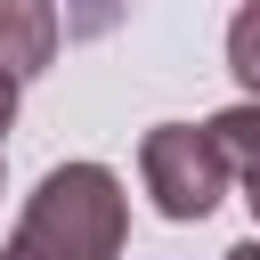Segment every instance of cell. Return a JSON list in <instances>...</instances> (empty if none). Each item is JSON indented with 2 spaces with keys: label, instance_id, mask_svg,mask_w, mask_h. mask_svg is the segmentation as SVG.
Listing matches in <instances>:
<instances>
[{
  "label": "cell",
  "instance_id": "6da1fadb",
  "mask_svg": "<svg viewBox=\"0 0 260 260\" xmlns=\"http://www.w3.org/2000/svg\"><path fill=\"white\" fill-rule=\"evenodd\" d=\"M122 236H130V203H122V179L106 162H57L24 219H16V260H122Z\"/></svg>",
  "mask_w": 260,
  "mask_h": 260
},
{
  "label": "cell",
  "instance_id": "7a4b0ae2",
  "mask_svg": "<svg viewBox=\"0 0 260 260\" xmlns=\"http://www.w3.org/2000/svg\"><path fill=\"white\" fill-rule=\"evenodd\" d=\"M138 171H146V195L162 219H203L236 179L228 154L211 146V130H195V122H154L138 146Z\"/></svg>",
  "mask_w": 260,
  "mask_h": 260
},
{
  "label": "cell",
  "instance_id": "3957f363",
  "mask_svg": "<svg viewBox=\"0 0 260 260\" xmlns=\"http://www.w3.org/2000/svg\"><path fill=\"white\" fill-rule=\"evenodd\" d=\"M57 41H65L57 0H0V73H8V81L49 73V65H57Z\"/></svg>",
  "mask_w": 260,
  "mask_h": 260
},
{
  "label": "cell",
  "instance_id": "277c9868",
  "mask_svg": "<svg viewBox=\"0 0 260 260\" xmlns=\"http://www.w3.org/2000/svg\"><path fill=\"white\" fill-rule=\"evenodd\" d=\"M203 130H211V146L228 154V171L252 187V179H260V98H252V106H228V114H211Z\"/></svg>",
  "mask_w": 260,
  "mask_h": 260
},
{
  "label": "cell",
  "instance_id": "5b68a950",
  "mask_svg": "<svg viewBox=\"0 0 260 260\" xmlns=\"http://www.w3.org/2000/svg\"><path fill=\"white\" fill-rule=\"evenodd\" d=\"M228 65H236V81L260 98V0L236 8V24H228Z\"/></svg>",
  "mask_w": 260,
  "mask_h": 260
},
{
  "label": "cell",
  "instance_id": "8992f818",
  "mask_svg": "<svg viewBox=\"0 0 260 260\" xmlns=\"http://www.w3.org/2000/svg\"><path fill=\"white\" fill-rule=\"evenodd\" d=\"M114 16H122V0H65V32H73V41L114 32Z\"/></svg>",
  "mask_w": 260,
  "mask_h": 260
},
{
  "label": "cell",
  "instance_id": "52a82bcc",
  "mask_svg": "<svg viewBox=\"0 0 260 260\" xmlns=\"http://www.w3.org/2000/svg\"><path fill=\"white\" fill-rule=\"evenodd\" d=\"M8 122H16V81L0 73V146H8Z\"/></svg>",
  "mask_w": 260,
  "mask_h": 260
},
{
  "label": "cell",
  "instance_id": "ba28073f",
  "mask_svg": "<svg viewBox=\"0 0 260 260\" xmlns=\"http://www.w3.org/2000/svg\"><path fill=\"white\" fill-rule=\"evenodd\" d=\"M228 260H260V236H252V244H236V252H228Z\"/></svg>",
  "mask_w": 260,
  "mask_h": 260
},
{
  "label": "cell",
  "instance_id": "9c48e42d",
  "mask_svg": "<svg viewBox=\"0 0 260 260\" xmlns=\"http://www.w3.org/2000/svg\"><path fill=\"white\" fill-rule=\"evenodd\" d=\"M244 203H252V219H260V179H252V195H244Z\"/></svg>",
  "mask_w": 260,
  "mask_h": 260
},
{
  "label": "cell",
  "instance_id": "30bf717a",
  "mask_svg": "<svg viewBox=\"0 0 260 260\" xmlns=\"http://www.w3.org/2000/svg\"><path fill=\"white\" fill-rule=\"evenodd\" d=\"M0 260H16V252H0Z\"/></svg>",
  "mask_w": 260,
  "mask_h": 260
}]
</instances>
